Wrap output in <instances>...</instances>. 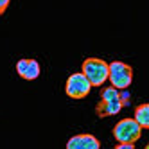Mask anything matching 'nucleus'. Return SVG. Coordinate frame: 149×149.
Returning <instances> with one entry per match:
<instances>
[{"instance_id": "nucleus-1", "label": "nucleus", "mask_w": 149, "mask_h": 149, "mask_svg": "<svg viewBox=\"0 0 149 149\" xmlns=\"http://www.w3.org/2000/svg\"><path fill=\"white\" fill-rule=\"evenodd\" d=\"M120 110H122V93L113 86L104 88L99 104L95 106L97 117H101V119H104V117H113L117 113H120Z\"/></svg>"}, {"instance_id": "nucleus-2", "label": "nucleus", "mask_w": 149, "mask_h": 149, "mask_svg": "<svg viewBox=\"0 0 149 149\" xmlns=\"http://www.w3.org/2000/svg\"><path fill=\"white\" fill-rule=\"evenodd\" d=\"M81 72L92 83V86H101L104 84V81L110 79V65L99 58H86L83 61Z\"/></svg>"}, {"instance_id": "nucleus-3", "label": "nucleus", "mask_w": 149, "mask_h": 149, "mask_svg": "<svg viewBox=\"0 0 149 149\" xmlns=\"http://www.w3.org/2000/svg\"><path fill=\"white\" fill-rule=\"evenodd\" d=\"M142 135V127L138 126V122L133 117L122 119L115 124L113 127V136L117 138L119 144H135Z\"/></svg>"}, {"instance_id": "nucleus-4", "label": "nucleus", "mask_w": 149, "mask_h": 149, "mask_svg": "<svg viewBox=\"0 0 149 149\" xmlns=\"http://www.w3.org/2000/svg\"><path fill=\"white\" fill-rule=\"evenodd\" d=\"M110 83L117 90H126L133 83V68L124 61L110 63Z\"/></svg>"}, {"instance_id": "nucleus-5", "label": "nucleus", "mask_w": 149, "mask_h": 149, "mask_svg": "<svg viewBox=\"0 0 149 149\" xmlns=\"http://www.w3.org/2000/svg\"><path fill=\"white\" fill-rule=\"evenodd\" d=\"M92 90V83L86 79L83 72H74L65 83V93L70 99H84Z\"/></svg>"}, {"instance_id": "nucleus-6", "label": "nucleus", "mask_w": 149, "mask_h": 149, "mask_svg": "<svg viewBox=\"0 0 149 149\" xmlns=\"http://www.w3.org/2000/svg\"><path fill=\"white\" fill-rule=\"evenodd\" d=\"M16 74L25 81H34L40 77L41 67L36 59H18L16 61Z\"/></svg>"}, {"instance_id": "nucleus-7", "label": "nucleus", "mask_w": 149, "mask_h": 149, "mask_svg": "<svg viewBox=\"0 0 149 149\" xmlns=\"http://www.w3.org/2000/svg\"><path fill=\"white\" fill-rule=\"evenodd\" d=\"M67 149H101V142L90 133H81L68 138Z\"/></svg>"}, {"instance_id": "nucleus-8", "label": "nucleus", "mask_w": 149, "mask_h": 149, "mask_svg": "<svg viewBox=\"0 0 149 149\" xmlns=\"http://www.w3.org/2000/svg\"><path fill=\"white\" fill-rule=\"evenodd\" d=\"M133 119L138 122V126H140L142 130H149V102H144V104L136 106Z\"/></svg>"}, {"instance_id": "nucleus-9", "label": "nucleus", "mask_w": 149, "mask_h": 149, "mask_svg": "<svg viewBox=\"0 0 149 149\" xmlns=\"http://www.w3.org/2000/svg\"><path fill=\"white\" fill-rule=\"evenodd\" d=\"M9 2H11V0H0V15L6 13V9L9 7Z\"/></svg>"}, {"instance_id": "nucleus-10", "label": "nucleus", "mask_w": 149, "mask_h": 149, "mask_svg": "<svg viewBox=\"0 0 149 149\" xmlns=\"http://www.w3.org/2000/svg\"><path fill=\"white\" fill-rule=\"evenodd\" d=\"M115 149H135V146L133 144H117Z\"/></svg>"}, {"instance_id": "nucleus-11", "label": "nucleus", "mask_w": 149, "mask_h": 149, "mask_svg": "<svg viewBox=\"0 0 149 149\" xmlns=\"http://www.w3.org/2000/svg\"><path fill=\"white\" fill-rule=\"evenodd\" d=\"M144 149H149V142H147V146H146V147H144Z\"/></svg>"}]
</instances>
